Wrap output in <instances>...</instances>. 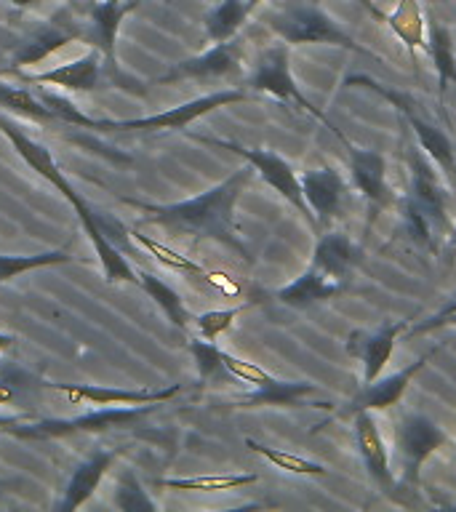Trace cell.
<instances>
[{"label":"cell","instance_id":"6da1fadb","mask_svg":"<svg viewBox=\"0 0 456 512\" xmlns=\"http://www.w3.org/2000/svg\"><path fill=\"white\" fill-rule=\"evenodd\" d=\"M254 174V166L248 163V166L232 171L224 182L214 184L211 190L200 192L195 198L179 200V203H147V200L136 198L120 200L126 206L144 211V224H155L160 230H166L171 238L214 240L251 262V251L240 232L235 208Z\"/></svg>","mask_w":456,"mask_h":512},{"label":"cell","instance_id":"7a4b0ae2","mask_svg":"<svg viewBox=\"0 0 456 512\" xmlns=\"http://www.w3.org/2000/svg\"><path fill=\"white\" fill-rule=\"evenodd\" d=\"M0 134L6 136L8 142H11V147L16 150V155H19L35 174L43 176L54 190L62 192L64 198L70 200V206L78 211L80 224H83V230H86L88 240H91V246H94L96 256H99V262H102L104 280H107V283H123V280H126V283H136V286H139L136 270L126 262V256L115 248V243L107 238V232H104L102 224H99V216H94V211H91V206L83 200V195L72 187L70 179L64 176V171L59 168V163H56L46 144L35 142L32 136L24 134L22 126H19L14 118L3 115V112H0Z\"/></svg>","mask_w":456,"mask_h":512},{"label":"cell","instance_id":"3957f363","mask_svg":"<svg viewBox=\"0 0 456 512\" xmlns=\"http://www.w3.org/2000/svg\"><path fill=\"white\" fill-rule=\"evenodd\" d=\"M408 192L403 195V222L408 235L432 254H438L443 240L454 227L451 208L454 195L440 176V166L416 144L406 147Z\"/></svg>","mask_w":456,"mask_h":512},{"label":"cell","instance_id":"277c9868","mask_svg":"<svg viewBox=\"0 0 456 512\" xmlns=\"http://www.w3.org/2000/svg\"><path fill=\"white\" fill-rule=\"evenodd\" d=\"M267 27L286 46H334L352 54L374 56L363 48L318 0H283L267 14Z\"/></svg>","mask_w":456,"mask_h":512},{"label":"cell","instance_id":"5b68a950","mask_svg":"<svg viewBox=\"0 0 456 512\" xmlns=\"http://www.w3.org/2000/svg\"><path fill=\"white\" fill-rule=\"evenodd\" d=\"M344 86L368 88V91H374V94H379L382 99H387V102L398 110L403 123L414 131L419 147L438 163L440 171H443L456 187V144L451 142V136H448L446 128H440L438 120H432L430 115H427V110H424L422 102H419L414 94L398 91V88L387 86V83L371 78V75H350V78L344 80Z\"/></svg>","mask_w":456,"mask_h":512},{"label":"cell","instance_id":"8992f818","mask_svg":"<svg viewBox=\"0 0 456 512\" xmlns=\"http://www.w3.org/2000/svg\"><path fill=\"white\" fill-rule=\"evenodd\" d=\"M160 403H142V406H99L88 414L72 416V419H35L22 422L8 430L11 438L22 440H54L72 438V435H99V432L131 430L142 422L144 416L158 411Z\"/></svg>","mask_w":456,"mask_h":512},{"label":"cell","instance_id":"52a82bcc","mask_svg":"<svg viewBox=\"0 0 456 512\" xmlns=\"http://www.w3.org/2000/svg\"><path fill=\"white\" fill-rule=\"evenodd\" d=\"M248 88L254 91V94H267L272 99H278V102H286L296 110L307 112L315 120H320L323 126L331 131V134L339 139V142H347V136L334 126V120L328 118L326 112L315 107V104L302 94V88L296 83L294 72H291V51L288 46L280 40L275 46L264 48L262 54L256 56L254 70H251V78H248Z\"/></svg>","mask_w":456,"mask_h":512},{"label":"cell","instance_id":"ba28073f","mask_svg":"<svg viewBox=\"0 0 456 512\" xmlns=\"http://www.w3.org/2000/svg\"><path fill=\"white\" fill-rule=\"evenodd\" d=\"M192 142L208 144V147H219V150H230L235 155L246 160L254 166V171L262 176L264 184H270L272 190L278 192L280 198L286 200L288 206L296 208V214L307 219L312 230L318 232V222H315V216H312L310 206H307V200H304L302 192V182H299V174H296V168L288 163L283 155H278L270 147H246V144L240 142H230V139H216V136H206V134H192L187 131Z\"/></svg>","mask_w":456,"mask_h":512},{"label":"cell","instance_id":"9c48e42d","mask_svg":"<svg viewBox=\"0 0 456 512\" xmlns=\"http://www.w3.org/2000/svg\"><path fill=\"white\" fill-rule=\"evenodd\" d=\"M392 435H395V448H398L400 459V480L395 491L416 494L419 483H422L424 462L438 451H443L451 443V438L435 419H430L427 414H419V411L398 419Z\"/></svg>","mask_w":456,"mask_h":512},{"label":"cell","instance_id":"30bf717a","mask_svg":"<svg viewBox=\"0 0 456 512\" xmlns=\"http://www.w3.org/2000/svg\"><path fill=\"white\" fill-rule=\"evenodd\" d=\"M246 99H251V94L243 91V88H222V91L198 96L192 102H184L179 107H171V110L155 112V115H147V118L94 120L91 128L94 131H104V134H128V131H144V134H152V131H187L195 120H200L208 112L222 110V107H230V104L246 102Z\"/></svg>","mask_w":456,"mask_h":512},{"label":"cell","instance_id":"8fae6325","mask_svg":"<svg viewBox=\"0 0 456 512\" xmlns=\"http://www.w3.org/2000/svg\"><path fill=\"white\" fill-rule=\"evenodd\" d=\"M136 6H139V0H96V3H91L86 14V38L83 40L91 48L102 51L104 70H107V78L115 80V86L123 88V91H131L136 96H144L150 86L128 78L126 72L120 70L118 56H115V40H118L120 22Z\"/></svg>","mask_w":456,"mask_h":512},{"label":"cell","instance_id":"7c38bea8","mask_svg":"<svg viewBox=\"0 0 456 512\" xmlns=\"http://www.w3.org/2000/svg\"><path fill=\"white\" fill-rule=\"evenodd\" d=\"M224 363H227V371L232 374L235 382L251 384L254 390L243 395L240 400L230 403L235 408H262V406H286V408H299L304 400L318 392V387L312 382H286V379H278L272 376L270 371H264L262 366L256 363H248V360L232 355V352L224 350Z\"/></svg>","mask_w":456,"mask_h":512},{"label":"cell","instance_id":"4fadbf2b","mask_svg":"<svg viewBox=\"0 0 456 512\" xmlns=\"http://www.w3.org/2000/svg\"><path fill=\"white\" fill-rule=\"evenodd\" d=\"M440 352V347H435V350H427L422 355V358H416L414 363H408L406 368H400V371H395L392 376H379V379H374V382L368 384H360V390L352 395L344 406H339L334 411V414L328 416L326 422L315 424V430L312 432H320L323 427H328L331 422H336V419H352V416L358 414V411H387V408L398 406L400 398L406 395L408 384L414 382V376L422 371L427 363H430L435 355Z\"/></svg>","mask_w":456,"mask_h":512},{"label":"cell","instance_id":"5bb4252c","mask_svg":"<svg viewBox=\"0 0 456 512\" xmlns=\"http://www.w3.org/2000/svg\"><path fill=\"white\" fill-rule=\"evenodd\" d=\"M344 150H347V163H350L352 187H355V192H360V198L366 200L368 206V232L374 227L376 216L395 206V192H392L390 179H387V158L379 150L352 144L350 139L344 142Z\"/></svg>","mask_w":456,"mask_h":512},{"label":"cell","instance_id":"9a60e30c","mask_svg":"<svg viewBox=\"0 0 456 512\" xmlns=\"http://www.w3.org/2000/svg\"><path fill=\"white\" fill-rule=\"evenodd\" d=\"M83 38H86V22L80 16H75L72 8H62L48 22L38 24L35 30H30L24 38H19L8 70L16 72L19 67H27V64L43 62L54 51Z\"/></svg>","mask_w":456,"mask_h":512},{"label":"cell","instance_id":"2e32d148","mask_svg":"<svg viewBox=\"0 0 456 512\" xmlns=\"http://www.w3.org/2000/svg\"><path fill=\"white\" fill-rule=\"evenodd\" d=\"M243 59H246V40L235 38L214 43V46L198 56L182 59V62L171 64L160 78L152 83L166 86V83H179V80H222L235 78L243 70Z\"/></svg>","mask_w":456,"mask_h":512},{"label":"cell","instance_id":"e0dca14e","mask_svg":"<svg viewBox=\"0 0 456 512\" xmlns=\"http://www.w3.org/2000/svg\"><path fill=\"white\" fill-rule=\"evenodd\" d=\"M299 182H302L304 200L318 222V232H323L344 214V208L350 203V182L334 166L310 168L299 176Z\"/></svg>","mask_w":456,"mask_h":512},{"label":"cell","instance_id":"ac0fdd59","mask_svg":"<svg viewBox=\"0 0 456 512\" xmlns=\"http://www.w3.org/2000/svg\"><path fill=\"white\" fill-rule=\"evenodd\" d=\"M411 326V318L406 320H384L382 326H376L374 331H352L347 336V344L344 350L347 355H352L355 360H360L363 366V384L374 382L384 374V368L390 363L392 352H395V344L398 339L408 331Z\"/></svg>","mask_w":456,"mask_h":512},{"label":"cell","instance_id":"d6986e66","mask_svg":"<svg viewBox=\"0 0 456 512\" xmlns=\"http://www.w3.org/2000/svg\"><path fill=\"white\" fill-rule=\"evenodd\" d=\"M352 438L358 446L360 462L366 467L368 478L382 494H395L398 480L392 478L390 470V448L384 443L374 411H358L352 416Z\"/></svg>","mask_w":456,"mask_h":512},{"label":"cell","instance_id":"ffe728a7","mask_svg":"<svg viewBox=\"0 0 456 512\" xmlns=\"http://www.w3.org/2000/svg\"><path fill=\"white\" fill-rule=\"evenodd\" d=\"M363 259H366V251L350 235L339 230H323L318 232V243L312 248L310 267L326 275L328 280L347 286V280L355 275Z\"/></svg>","mask_w":456,"mask_h":512},{"label":"cell","instance_id":"44dd1931","mask_svg":"<svg viewBox=\"0 0 456 512\" xmlns=\"http://www.w3.org/2000/svg\"><path fill=\"white\" fill-rule=\"evenodd\" d=\"M46 390L64 392L70 403L86 400L91 406H142V403H166L184 390V384H171L160 390H123V387H104V384L46 382Z\"/></svg>","mask_w":456,"mask_h":512},{"label":"cell","instance_id":"7402d4cb","mask_svg":"<svg viewBox=\"0 0 456 512\" xmlns=\"http://www.w3.org/2000/svg\"><path fill=\"white\" fill-rule=\"evenodd\" d=\"M22 83H38V86H54L59 91H83L91 94L96 88L107 83V70H104V59L99 48H91L86 56L72 59L67 64L51 67L38 75H19Z\"/></svg>","mask_w":456,"mask_h":512},{"label":"cell","instance_id":"603a6c76","mask_svg":"<svg viewBox=\"0 0 456 512\" xmlns=\"http://www.w3.org/2000/svg\"><path fill=\"white\" fill-rule=\"evenodd\" d=\"M118 459V451L115 448H99L94 454L88 456L86 462H80L75 470H72L70 480L64 483L62 496L56 502V510L59 512H72L83 507V504L96 494V488L104 480V475L112 470V464Z\"/></svg>","mask_w":456,"mask_h":512},{"label":"cell","instance_id":"cb8c5ba5","mask_svg":"<svg viewBox=\"0 0 456 512\" xmlns=\"http://www.w3.org/2000/svg\"><path fill=\"white\" fill-rule=\"evenodd\" d=\"M432 59L435 75H438V110L448 126L451 118L446 112V94L448 86L456 83V48H454V32L446 22H440L438 16L427 19V48H424Z\"/></svg>","mask_w":456,"mask_h":512},{"label":"cell","instance_id":"d4e9b609","mask_svg":"<svg viewBox=\"0 0 456 512\" xmlns=\"http://www.w3.org/2000/svg\"><path fill=\"white\" fill-rule=\"evenodd\" d=\"M344 288L347 286L328 280L326 275H320L318 270H312L307 264V270L299 278H294L291 283L275 291V299L280 304H286V307H294V310H307V307H315L320 302L336 299L339 294H344Z\"/></svg>","mask_w":456,"mask_h":512},{"label":"cell","instance_id":"484cf974","mask_svg":"<svg viewBox=\"0 0 456 512\" xmlns=\"http://www.w3.org/2000/svg\"><path fill=\"white\" fill-rule=\"evenodd\" d=\"M384 24L403 43L416 72V54L427 48V19H424L419 0H398V6L392 8V14H387Z\"/></svg>","mask_w":456,"mask_h":512},{"label":"cell","instance_id":"4316f807","mask_svg":"<svg viewBox=\"0 0 456 512\" xmlns=\"http://www.w3.org/2000/svg\"><path fill=\"white\" fill-rule=\"evenodd\" d=\"M136 278H139V286L147 291V296H150L152 302L158 304L160 312L166 315L171 326H176L179 331H184V328L190 326L192 315L190 310H187V304H184L182 294H179L174 286H168L166 280L147 270H136Z\"/></svg>","mask_w":456,"mask_h":512},{"label":"cell","instance_id":"83f0119b","mask_svg":"<svg viewBox=\"0 0 456 512\" xmlns=\"http://www.w3.org/2000/svg\"><path fill=\"white\" fill-rule=\"evenodd\" d=\"M254 8L248 6V0H219L203 19L206 38L211 43H224L232 40L240 32V27L248 22Z\"/></svg>","mask_w":456,"mask_h":512},{"label":"cell","instance_id":"f1b7e54d","mask_svg":"<svg viewBox=\"0 0 456 512\" xmlns=\"http://www.w3.org/2000/svg\"><path fill=\"white\" fill-rule=\"evenodd\" d=\"M254 472H227V475H192V478H160L158 486L168 491H198V494H222V491H235V488L256 483Z\"/></svg>","mask_w":456,"mask_h":512},{"label":"cell","instance_id":"f546056e","mask_svg":"<svg viewBox=\"0 0 456 512\" xmlns=\"http://www.w3.org/2000/svg\"><path fill=\"white\" fill-rule=\"evenodd\" d=\"M0 107L35 123H59L54 110L40 99V94L24 86H14V83H3V80H0Z\"/></svg>","mask_w":456,"mask_h":512},{"label":"cell","instance_id":"4dcf8cb0","mask_svg":"<svg viewBox=\"0 0 456 512\" xmlns=\"http://www.w3.org/2000/svg\"><path fill=\"white\" fill-rule=\"evenodd\" d=\"M75 262V256L67 248H54V251H40V254H0V286L8 280L19 278L24 272L43 270V267H56V264Z\"/></svg>","mask_w":456,"mask_h":512},{"label":"cell","instance_id":"1f68e13d","mask_svg":"<svg viewBox=\"0 0 456 512\" xmlns=\"http://www.w3.org/2000/svg\"><path fill=\"white\" fill-rule=\"evenodd\" d=\"M46 387L43 379L32 376L27 368L16 366V363H6L0 366V406H19L27 403L32 390Z\"/></svg>","mask_w":456,"mask_h":512},{"label":"cell","instance_id":"d6a6232c","mask_svg":"<svg viewBox=\"0 0 456 512\" xmlns=\"http://www.w3.org/2000/svg\"><path fill=\"white\" fill-rule=\"evenodd\" d=\"M246 446L270 464H275L278 470L288 472V475H307V478H326L328 475L326 464L312 462V459H304L299 454H288V451H280V448L264 446V443H256L254 438H246Z\"/></svg>","mask_w":456,"mask_h":512},{"label":"cell","instance_id":"836d02e7","mask_svg":"<svg viewBox=\"0 0 456 512\" xmlns=\"http://www.w3.org/2000/svg\"><path fill=\"white\" fill-rule=\"evenodd\" d=\"M187 350H190L195 366H198L200 382H224V379H232V374L227 371V363H224V350L211 339H190L187 342Z\"/></svg>","mask_w":456,"mask_h":512},{"label":"cell","instance_id":"e575fe53","mask_svg":"<svg viewBox=\"0 0 456 512\" xmlns=\"http://www.w3.org/2000/svg\"><path fill=\"white\" fill-rule=\"evenodd\" d=\"M112 504L123 512H158V504L152 502V496L144 491L142 480L136 478L134 470L120 472Z\"/></svg>","mask_w":456,"mask_h":512},{"label":"cell","instance_id":"d590c367","mask_svg":"<svg viewBox=\"0 0 456 512\" xmlns=\"http://www.w3.org/2000/svg\"><path fill=\"white\" fill-rule=\"evenodd\" d=\"M131 238H134L136 243L144 248V251H150V254L155 256V259H158L163 267H168V270L187 272V275H206V270H203L198 262H192L190 256L176 254V251H171V248L163 246V243H158V240H152L150 235H142L139 230H131Z\"/></svg>","mask_w":456,"mask_h":512},{"label":"cell","instance_id":"8d00e7d4","mask_svg":"<svg viewBox=\"0 0 456 512\" xmlns=\"http://www.w3.org/2000/svg\"><path fill=\"white\" fill-rule=\"evenodd\" d=\"M254 302H246V304H238V307H227V310H208V312H200V315H195L192 318V323H195V328H198V334L203 336V339H211V342H216L219 336L227 334L232 328V323L243 315V312L248 310Z\"/></svg>","mask_w":456,"mask_h":512},{"label":"cell","instance_id":"74e56055","mask_svg":"<svg viewBox=\"0 0 456 512\" xmlns=\"http://www.w3.org/2000/svg\"><path fill=\"white\" fill-rule=\"evenodd\" d=\"M40 99L54 110V115L59 118V123H67V126H80V128H91L94 126V118H88L86 112H80L75 104L62 94H54V91H38Z\"/></svg>","mask_w":456,"mask_h":512},{"label":"cell","instance_id":"f35d334b","mask_svg":"<svg viewBox=\"0 0 456 512\" xmlns=\"http://www.w3.org/2000/svg\"><path fill=\"white\" fill-rule=\"evenodd\" d=\"M451 315H456V294L448 299L443 307H440L435 315H430L427 320H422V323H416V326H408L406 334L408 336H422V334H430V331H438V328H443V323H446Z\"/></svg>","mask_w":456,"mask_h":512},{"label":"cell","instance_id":"ab89813d","mask_svg":"<svg viewBox=\"0 0 456 512\" xmlns=\"http://www.w3.org/2000/svg\"><path fill=\"white\" fill-rule=\"evenodd\" d=\"M352 3H358V6L363 8V11H366V14L371 16V19H376V22H379V24L387 22V14H384L382 8L376 6V0H352Z\"/></svg>","mask_w":456,"mask_h":512},{"label":"cell","instance_id":"60d3db41","mask_svg":"<svg viewBox=\"0 0 456 512\" xmlns=\"http://www.w3.org/2000/svg\"><path fill=\"white\" fill-rule=\"evenodd\" d=\"M27 419H32L30 411H24V414H14V416H3L0 414V432H8L11 427H16V424L27 422Z\"/></svg>","mask_w":456,"mask_h":512},{"label":"cell","instance_id":"b9f144b4","mask_svg":"<svg viewBox=\"0 0 456 512\" xmlns=\"http://www.w3.org/2000/svg\"><path fill=\"white\" fill-rule=\"evenodd\" d=\"M446 251H448V256L454 259V256H456V224H454V227H451V232H448Z\"/></svg>","mask_w":456,"mask_h":512},{"label":"cell","instance_id":"7bdbcfd3","mask_svg":"<svg viewBox=\"0 0 456 512\" xmlns=\"http://www.w3.org/2000/svg\"><path fill=\"white\" fill-rule=\"evenodd\" d=\"M6 3H11L14 8H32L38 6V3H43V0H6Z\"/></svg>","mask_w":456,"mask_h":512},{"label":"cell","instance_id":"ee69618b","mask_svg":"<svg viewBox=\"0 0 456 512\" xmlns=\"http://www.w3.org/2000/svg\"><path fill=\"white\" fill-rule=\"evenodd\" d=\"M446 326H454L456 328V315H451V318H448L446 323H443V328H446Z\"/></svg>","mask_w":456,"mask_h":512},{"label":"cell","instance_id":"f6af8a7d","mask_svg":"<svg viewBox=\"0 0 456 512\" xmlns=\"http://www.w3.org/2000/svg\"><path fill=\"white\" fill-rule=\"evenodd\" d=\"M262 3H264V0H248V6H251V8L262 6Z\"/></svg>","mask_w":456,"mask_h":512},{"label":"cell","instance_id":"bcb514c9","mask_svg":"<svg viewBox=\"0 0 456 512\" xmlns=\"http://www.w3.org/2000/svg\"><path fill=\"white\" fill-rule=\"evenodd\" d=\"M163 3H166V6H171V0H163Z\"/></svg>","mask_w":456,"mask_h":512}]
</instances>
